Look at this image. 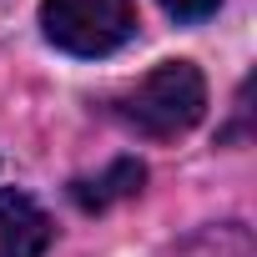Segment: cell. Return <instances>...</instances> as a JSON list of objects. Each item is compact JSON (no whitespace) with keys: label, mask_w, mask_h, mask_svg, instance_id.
Here are the masks:
<instances>
[{"label":"cell","mask_w":257,"mask_h":257,"mask_svg":"<svg viewBox=\"0 0 257 257\" xmlns=\"http://www.w3.org/2000/svg\"><path fill=\"white\" fill-rule=\"evenodd\" d=\"M202 111H207V81L192 61H162L132 91L116 96V116L137 137H152V142H172V137L192 132Z\"/></svg>","instance_id":"6da1fadb"},{"label":"cell","mask_w":257,"mask_h":257,"mask_svg":"<svg viewBox=\"0 0 257 257\" xmlns=\"http://www.w3.org/2000/svg\"><path fill=\"white\" fill-rule=\"evenodd\" d=\"M41 31L66 56H111L137 36V0H41Z\"/></svg>","instance_id":"7a4b0ae2"},{"label":"cell","mask_w":257,"mask_h":257,"mask_svg":"<svg viewBox=\"0 0 257 257\" xmlns=\"http://www.w3.org/2000/svg\"><path fill=\"white\" fill-rule=\"evenodd\" d=\"M51 217L16 187H0V257H41L51 247Z\"/></svg>","instance_id":"3957f363"},{"label":"cell","mask_w":257,"mask_h":257,"mask_svg":"<svg viewBox=\"0 0 257 257\" xmlns=\"http://www.w3.org/2000/svg\"><path fill=\"white\" fill-rule=\"evenodd\" d=\"M142 182H147V167L132 162V157H121L106 177H96V182H91V177L71 182V197H76L86 212H101V207H111V202H121V197H137Z\"/></svg>","instance_id":"277c9868"},{"label":"cell","mask_w":257,"mask_h":257,"mask_svg":"<svg viewBox=\"0 0 257 257\" xmlns=\"http://www.w3.org/2000/svg\"><path fill=\"white\" fill-rule=\"evenodd\" d=\"M217 6H222V0H162V11L177 16V21H207Z\"/></svg>","instance_id":"5b68a950"}]
</instances>
